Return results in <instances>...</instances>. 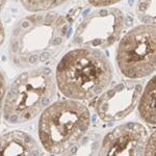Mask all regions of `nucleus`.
<instances>
[{
    "label": "nucleus",
    "mask_w": 156,
    "mask_h": 156,
    "mask_svg": "<svg viewBox=\"0 0 156 156\" xmlns=\"http://www.w3.org/2000/svg\"><path fill=\"white\" fill-rule=\"evenodd\" d=\"M68 30V20L54 11L32 13L22 18L11 31V61L22 69H32L51 61L64 47Z\"/></svg>",
    "instance_id": "obj_1"
},
{
    "label": "nucleus",
    "mask_w": 156,
    "mask_h": 156,
    "mask_svg": "<svg viewBox=\"0 0 156 156\" xmlns=\"http://www.w3.org/2000/svg\"><path fill=\"white\" fill-rule=\"evenodd\" d=\"M56 87L70 100H91L110 85L114 70L100 50L76 47L67 52L55 70Z\"/></svg>",
    "instance_id": "obj_2"
},
{
    "label": "nucleus",
    "mask_w": 156,
    "mask_h": 156,
    "mask_svg": "<svg viewBox=\"0 0 156 156\" xmlns=\"http://www.w3.org/2000/svg\"><path fill=\"white\" fill-rule=\"evenodd\" d=\"M56 94L54 73L38 67L20 74L6 89L3 116L11 124L34 120L52 103Z\"/></svg>",
    "instance_id": "obj_3"
},
{
    "label": "nucleus",
    "mask_w": 156,
    "mask_h": 156,
    "mask_svg": "<svg viewBox=\"0 0 156 156\" xmlns=\"http://www.w3.org/2000/svg\"><path fill=\"white\" fill-rule=\"evenodd\" d=\"M91 112L75 100L50 104L41 114L38 133L41 145L48 153L61 155L89 131Z\"/></svg>",
    "instance_id": "obj_4"
},
{
    "label": "nucleus",
    "mask_w": 156,
    "mask_h": 156,
    "mask_svg": "<svg viewBox=\"0 0 156 156\" xmlns=\"http://www.w3.org/2000/svg\"><path fill=\"white\" fill-rule=\"evenodd\" d=\"M155 25L143 24L123 36L117 48L116 61L120 72L129 80H137L155 71Z\"/></svg>",
    "instance_id": "obj_5"
},
{
    "label": "nucleus",
    "mask_w": 156,
    "mask_h": 156,
    "mask_svg": "<svg viewBox=\"0 0 156 156\" xmlns=\"http://www.w3.org/2000/svg\"><path fill=\"white\" fill-rule=\"evenodd\" d=\"M125 27L124 15L114 7H99L82 20L76 29L73 44L76 47L101 50L120 39Z\"/></svg>",
    "instance_id": "obj_6"
},
{
    "label": "nucleus",
    "mask_w": 156,
    "mask_h": 156,
    "mask_svg": "<svg viewBox=\"0 0 156 156\" xmlns=\"http://www.w3.org/2000/svg\"><path fill=\"white\" fill-rule=\"evenodd\" d=\"M143 89L142 83L136 80H125L107 87L96 101V114L105 123L125 119L137 106Z\"/></svg>",
    "instance_id": "obj_7"
},
{
    "label": "nucleus",
    "mask_w": 156,
    "mask_h": 156,
    "mask_svg": "<svg viewBox=\"0 0 156 156\" xmlns=\"http://www.w3.org/2000/svg\"><path fill=\"white\" fill-rule=\"evenodd\" d=\"M148 131L141 123L117 126L101 141L97 156H143Z\"/></svg>",
    "instance_id": "obj_8"
},
{
    "label": "nucleus",
    "mask_w": 156,
    "mask_h": 156,
    "mask_svg": "<svg viewBox=\"0 0 156 156\" xmlns=\"http://www.w3.org/2000/svg\"><path fill=\"white\" fill-rule=\"evenodd\" d=\"M40 155L38 143L26 132L15 130L0 135V156Z\"/></svg>",
    "instance_id": "obj_9"
},
{
    "label": "nucleus",
    "mask_w": 156,
    "mask_h": 156,
    "mask_svg": "<svg viewBox=\"0 0 156 156\" xmlns=\"http://www.w3.org/2000/svg\"><path fill=\"white\" fill-rule=\"evenodd\" d=\"M137 106L141 119L148 125H155V77L151 78L145 89H143Z\"/></svg>",
    "instance_id": "obj_10"
},
{
    "label": "nucleus",
    "mask_w": 156,
    "mask_h": 156,
    "mask_svg": "<svg viewBox=\"0 0 156 156\" xmlns=\"http://www.w3.org/2000/svg\"><path fill=\"white\" fill-rule=\"evenodd\" d=\"M100 143V134L97 132H87L77 143L59 156H97Z\"/></svg>",
    "instance_id": "obj_11"
},
{
    "label": "nucleus",
    "mask_w": 156,
    "mask_h": 156,
    "mask_svg": "<svg viewBox=\"0 0 156 156\" xmlns=\"http://www.w3.org/2000/svg\"><path fill=\"white\" fill-rule=\"evenodd\" d=\"M68 1L69 0H20L24 9L31 13L52 11Z\"/></svg>",
    "instance_id": "obj_12"
},
{
    "label": "nucleus",
    "mask_w": 156,
    "mask_h": 156,
    "mask_svg": "<svg viewBox=\"0 0 156 156\" xmlns=\"http://www.w3.org/2000/svg\"><path fill=\"white\" fill-rule=\"evenodd\" d=\"M135 13L141 22L155 25V0H139Z\"/></svg>",
    "instance_id": "obj_13"
},
{
    "label": "nucleus",
    "mask_w": 156,
    "mask_h": 156,
    "mask_svg": "<svg viewBox=\"0 0 156 156\" xmlns=\"http://www.w3.org/2000/svg\"><path fill=\"white\" fill-rule=\"evenodd\" d=\"M143 156H155V132H152V134L148 137Z\"/></svg>",
    "instance_id": "obj_14"
},
{
    "label": "nucleus",
    "mask_w": 156,
    "mask_h": 156,
    "mask_svg": "<svg viewBox=\"0 0 156 156\" xmlns=\"http://www.w3.org/2000/svg\"><path fill=\"white\" fill-rule=\"evenodd\" d=\"M6 93V81L3 73L0 71V119L2 116L3 112V103H4V98Z\"/></svg>",
    "instance_id": "obj_15"
},
{
    "label": "nucleus",
    "mask_w": 156,
    "mask_h": 156,
    "mask_svg": "<svg viewBox=\"0 0 156 156\" xmlns=\"http://www.w3.org/2000/svg\"><path fill=\"white\" fill-rule=\"evenodd\" d=\"M122 0H87V2L91 5L95 6L97 9L99 7H112V5L121 2Z\"/></svg>",
    "instance_id": "obj_16"
},
{
    "label": "nucleus",
    "mask_w": 156,
    "mask_h": 156,
    "mask_svg": "<svg viewBox=\"0 0 156 156\" xmlns=\"http://www.w3.org/2000/svg\"><path fill=\"white\" fill-rule=\"evenodd\" d=\"M7 0H0V46L3 44V41H4V38H5V31H4V28H3V23L1 21V11H2L3 7L5 5V3Z\"/></svg>",
    "instance_id": "obj_17"
}]
</instances>
